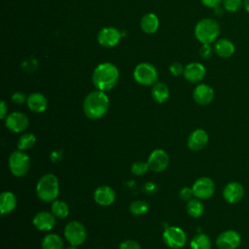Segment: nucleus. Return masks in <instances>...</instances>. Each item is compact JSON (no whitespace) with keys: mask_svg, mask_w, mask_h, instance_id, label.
Segmentation results:
<instances>
[{"mask_svg":"<svg viewBox=\"0 0 249 249\" xmlns=\"http://www.w3.org/2000/svg\"><path fill=\"white\" fill-rule=\"evenodd\" d=\"M220 34V26L213 18H202L195 27V36L201 44H211Z\"/></svg>","mask_w":249,"mask_h":249,"instance_id":"nucleus-4","label":"nucleus"},{"mask_svg":"<svg viewBox=\"0 0 249 249\" xmlns=\"http://www.w3.org/2000/svg\"><path fill=\"white\" fill-rule=\"evenodd\" d=\"M28 124L29 121L27 116L21 112H12L8 114L5 119L6 127L16 133H19L25 130Z\"/></svg>","mask_w":249,"mask_h":249,"instance_id":"nucleus-13","label":"nucleus"},{"mask_svg":"<svg viewBox=\"0 0 249 249\" xmlns=\"http://www.w3.org/2000/svg\"><path fill=\"white\" fill-rule=\"evenodd\" d=\"M34 227L42 231H49L55 226V216L52 212L41 211L33 217Z\"/></svg>","mask_w":249,"mask_h":249,"instance_id":"nucleus-16","label":"nucleus"},{"mask_svg":"<svg viewBox=\"0 0 249 249\" xmlns=\"http://www.w3.org/2000/svg\"><path fill=\"white\" fill-rule=\"evenodd\" d=\"M59 194V182L53 173L44 174L36 185V195L44 202H53Z\"/></svg>","mask_w":249,"mask_h":249,"instance_id":"nucleus-3","label":"nucleus"},{"mask_svg":"<svg viewBox=\"0 0 249 249\" xmlns=\"http://www.w3.org/2000/svg\"><path fill=\"white\" fill-rule=\"evenodd\" d=\"M42 249H63L62 238L56 233H49L42 240Z\"/></svg>","mask_w":249,"mask_h":249,"instance_id":"nucleus-25","label":"nucleus"},{"mask_svg":"<svg viewBox=\"0 0 249 249\" xmlns=\"http://www.w3.org/2000/svg\"><path fill=\"white\" fill-rule=\"evenodd\" d=\"M36 143V137L32 133H24L19 136L18 140V149L26 151L31 149Z\"/></svg>","mask_w":249,"mask_h":249,"instance_id":"nucleus-29","label":"nucleus"},{"mask_svg":"<svg viewBox=\"0 0 249 249\" xmlns=\"http://www.w3.org/2000/svg\"><path fill=\"white\" fill-rule=\"evenodd\" d=\"M11 100L15 103V104H18V105H21L23 103H25L27 101V96L21 92V91H17L15 93L12 94L11 96Z\"/></svg>","mask_w":249,"mask_h":249,"instance_id":"nucleus-33","label":"nucleus"},{"mask_svg":"<svg viewBox=\"0 0 249 249\" xmlns=\"http://www.w3.org/2000/svg\"><path fill=\"white\" fill-rule=\"evenodd\" d=\"M149 168L155 172H161L169 164V156L162 149H156L151 152L147 160Z\"/></svg>","mask_w":249,"mask_h":249,"instance_id":"nucleus-12","label":"nucleus"},{"mask_svg":"<svg viewBox=\"0 0 249 249\" xmlns=\"http://www.w3.org/2000/svg\"><path fill=\"white\" fill-rule=\"evenodd\" d=\"M240 243L241 236L234 230H227L216 238V246L219 249H236Z\"/></svg>","mask_w":249,"mask_h":249,"instance_id":"nucleus-10","label":"nucleus"},{"mask_svg":"<svg viewBox=\"0 0 249 249\" xmlns=\"http://www.w3.org/2000/svg\"><path fill=\"white\" fill-rule=\"evenodd\" d=\"M8 163L10 171L16 177H23L30 169V158L21 150L12 152L9 157Z\"/></svg>","mask_w":249,"mask_h":249,"instance_id":"nucleus-5","label":"nucleus"},{"mask_svg":"<svg viewBox=\"0 0 249 249\" xmlns=\"http://www.w3.org/2000/svg\"><path fill=\"white\" fill-rule=\"evenodd\" d=\"M213 53V49L210 47L209 44H202V46L199 49V54L202 58L207 59L212 56Z\"/></svg>","mask_w":249,"mask_h":249,"instance_id":"nucleus-35","label":"nucleus"},{"mask_svg":"<svg viewBox=\"0 0 249 249\" xmlns=\"http://www.w3.org/2000/svg\"><path fill=\"white\" fill-rule=\"evenodd\" d=\"M8 116V108L5 103V101L0 102V118L2 120H5L6 117Z\"/></svg>","mask_w":249,"mask_h":249,"instance_id":"nucleus-41","label":"nucleus"},{"mask_svg":"<svg viewBox=\"0 0 249 249\" xmlns=\"http://www.w3.org/2000/svg\"><path fill=\"white\" fill-rule=\"evenodd\" d=\"M244 196V187L239 182H230L228 183L223 190L224 199L231 203L234 204L239 202Z\"/></svg>","mask_w":249,"mask_h":249,"instance_id":"nucleus-14","label":"nucleus"},{"mask_svg":"<svg viewBox=\"0 0 249 249\" xmlns=\"http://www.w3.org/2000/svg\"><path fill=\"white\" fill-rule=\"evenodd\" d=\"M208 140H209L208 133L202 128H197L192 131L191 134L189 135L187 140V145L190 150L194 152H197L202 150L207 145Z\"/></svg>","mask_w":249,"mask_h":249,"instance_id":"nucleus-15","label":"nucleus"},{"mask_svg":"<svg viewBox=\"0 0 249 249\" xmlns=\"http://www.w3.org/2000/svg\"><path fill=\"white\" fill-rule=\"evenodd\" d=\"M120 73L116 65L104 62L95 67L92 73V84L96 89L102 91L111 90L116 87Z\"/></svg>","mask_w":249,"mask_h":249,"instance_id":"nucleus-2","label":"nucleus"},{"mask_svg":"<svg viewBox=\"0 0 249 249\" xmlns=\"http://www.w3.org/2000/svg\"><path fill=\"white\" fill-rule=\"evenodd\" d=\"M124 35V33H122L119 29L116 27L108 26L102 28L97 35V41L98 43L105 47V48H111L115 47L121 40V38Z\"/></svg>","mask_w":249,"mask_h":249,"instance_id":"nucleus-11","label":"nucleus"},{"mask_svg":"<svg viewBox=\"0 0 249 249\" xmlns=\"http://www.w3.org/2000/svg\"><path fill=\"white\" fill-rule=\"evenodd\" d=\"M186 210L188 214L193 218H198L200 217L204 212V205L199 198H192L189 201H187Z\"/></svg>","mask_w":249,"mask_h":249,"instance_id":"nucleus-26","label":"nucleus"},{"mask_svg":"<svg viewBox=\"0 0 249 249\" xmlns=\"http://www.w3.org/2000/svg\"><path fill=\"white\" fill-rule=\"evenodd\" d=\"M158 71L156 67L148 62H142L136 65L133 71L134 80L142 86H152L157 83Z\"/></svg>","mask_w":249,"mask_h":249,"instance_id":"nucleus-6","label":"nucleus"},{"mask_svg":"<svg viewBox=\"0 0 249 249\" xmlns=\"http://www.w3.org/2000/svg\"><path fill=\"white\" fill-rule=\"evenodd\" d=\"M152 97L158 103L165 102L169 97V89L168 87L160 82H157L153 85L152 88Z\"/></svg>","mask_w":249,"mask_h":249,"instance_id":"nucleus-24","label":"nucleus"},{"mask_svg":"<svg viewBox=\"0 0 249 249\" xmlns=\"http://www.w3.org/2000/svg\"><path fill=\"white\" fill-rule=\"evenodd\" d=\"M191 249H211L210 237L205 233L195 235L190 242Z\"/></svg>","mask_w":249,"mask_h":249,"instance_id":"nucleus-27","label":"nucleus"},{"mask_svg":"<svg viewBox=\"0 0 249 249\" xmlns=\"http://www.w3.org/2000/svg\"><path fill=\"white\" fill-rule=\"evenodd\" d=\"M52 213L58 219H64L69 215L68 204L63 200L55 199L52 203Z\"/></svg>","mask_w":249,"mask_h":249,"instance_id":"nucleus-28","label":"nucleus"},{"mask_svg":"<svg viewBox=\"0 0 249 249\" xmlns=\"http://www.w3.org/2000/svg\"><path fill=\"white\" fill-rule=\"evenodd\" d=\"M223 7L231 13L237 12L243 6V0H223Z\"/></svg>","mask_w":249,"mask_h":249,"instance_id":"nucleus-32","label":"nucleus"},{"mask_svg":"<svg viewBox=\"0 0 249 249\" xmlns=\"http://www.w3.org/2000/svg\"><path fill=\"white\" fill-rule=\"evenodd\" d=\"M51 160H52V161H54V162H56V161H59L61 159H62V157H63V154H62V151H60V150H54V151H53L52 153H51Z\"/></svg>","mask_w":249,"mask_h":249,"instance_id":"nucleus-40","label":"nucleus"},{"mask_svg":"<svg viewBox=\"0 0 249 249\" xmlns=\"http://www.w3.org/2000/svg\"><path fill=\"white\" fill-rule=\"evenodd\" d=\"M160 25V20L158 17L153 13H148L144 15L140 21V26L142 30L147 34L155 33Z\"/></svg>","mask_w":249,"mask_h":249,"instance_id":"nucleus-23","label":"nucleus"},{"mask_svg":"<svg viewBox=\"0 0 249 249\" xmlns=\"http://www.w3.org/2000/svg\"><path fill=\"white\" fill-rule=\"evenodd\" d=\"M205 67L199 62H191L184 68V78L190 83H198L205 76Z\"/></svg>","mask_w":249,"mask_h":249,"instance_id":"nucleus-19","label":"nucleus"},{"mask_svg":"<svg viewBox=\"0 0 249 249\" xmlns=\"http://www.w3.org/2000/svg\"><path fill=\"white\" fill-rule=\"evenodd\" d=\"M17 196L10 191L2 192L0 195V211L2 215L9 214L16 209Z\"/></svg>","mask_w":249,"mask_h":249,"instance_id":"nucleus-22","label":"nucleus"},{"mask_svg":"<svg viewBox=\"0 0 249 249\" xmlns=\"http://www.w3.org/2000/svg\"><path fill=\"white\" fill-rule=\"evenodd\" d=\"M184 68L183 65L179 62H174L170 65L169 67V71L173 76H179L180 74H182L184 72Z\"/></svg>","mask_w":249,"mask_h":249,"instance_id":"nucleus-37","label":"nucleus"},{"mask_svg":"<svg viewBox=\"0 0 249 249\" xmlns=\"http://www.w3.org/2000/svg\"><path fill=\"white\" fill-rule=\"evenodd\" d=\"M200 2L208 8H216L223 2V0H200Z\"/></svg>","mask_w":249,"mask_h":249,"instance_id":"nucleus-39","label":"nucleus"},{"mask_svg":"<svg viewBox=\"0 0 249 249\" xmlns=\"http://www.w3.org/2000/svg\"><path fill=\"white\" fill-rule=\"evenodd\" d=\"M194 100L199 105H208L214 99L213 89L206 84L197 85L193 91Z\"/></svg>","mask_w":249,"mask_h":249,"instance_id":"nucleus-18","label":"nucleus"},{"mask_svg":"<svg viewBox=\"0 0 249 249\" xmlns=\"http://www.w3.org/2000/svg\"><path fill=\"white\" fill-rule=\"evenodd\" d=\"M78 246H74V245H70V246H68L66 249H78L77 248Z\"/></svg>","mask_w":249,"mask_h":249,"instance_id":"nucleus-43","label":"nucleus"},{"mask_svg":"<svg viewBox=\"0 0 249 249\" xmlns=\"http://www.w3.org/2000/svg\"><path fill=\"white\" fill-rule=\"evenodd\" d=\"M243 7L245 11L249 13V0H243Z\"/></svg>","mask_w":249,"mask_h":249,"instance_id":"nucleus-42","label":"nucleus"},{"mask_svg":"<svg viewBox=\"0 0 249 249\" xmlns=\"http://www.w3.org/2000/svg\"><path fill=\"white\" fill-rule=\"evenodd\" d=\"M22 67L28 72H33L37 68V60L34 58H29L23 62Z\"/></svg>","mask_w":249,"mask_h":249,"instance_id":"nucleus-38","label":"nucleus"},{"mask_svg":"<svg viewBox=\"0 0 249 249\" xmlns=\"http://www.w3.org/2000/svg\"><path fill=\"white\" fill-rule=\"evenodd\" d=\"M162 240L167 247L180 249L187 243V234L181 228L171 226L164 230L162 233Z\"/></svg>","mask_w":249,"mask_h":249,"instance_id":"nucleus-8","label":"nucleus"},{"mask_svg":"<svg viewBox=\"0 0 249 249\" xmlns=\"http://www.w3.org/2000/svg\"><path fill=\"white\" fill-rule=\"evenodd\" d=\"M93 199L101 206H109L114 203L116 199V193L111 187L103 185L96 188L93 193Z\"/></svg>","mask_w":249,"mask_h":249,"instance_id":"nucleus-17","label":"nucleus"},{"mask_svg":"<svg viewBox=\"0 0 249 249\" xmlns=\"http://www.w3.org/2000/svg\"><path fill=\"white\" fill-rule=\"evenodd\" d=\"M27 106L30 111L34 113H42L48 107V100L46 96L40 92H32L27 96Z\"/></svg>","mask_w":249,"mask_h":249,"instance_id":"nucleus-20","label":"nucleus"},{"mask_svg":"<svg viewBox=\"0 0 249 249\" xmlns=\"http://www.w3.org/2000/svg\"><path fill=\"white\" fill-rule=\"evenodd\" d=\"M119 249H142L140 244L138 242H136L135 240H131V239H127L123 241L120 246Z\"/></svg>","mask_w":249,"mask_h":249,"instance_id":"nucleus-34","label":"nucleus"},{"mask_svg":"<svg viewBox=\"0 0 249 249\" xmlns=\"http://www.w3.org/2000/svg\"><path fill=\"white\" fill-rule=\"evenodd\" d=\"M214 52L215 53L223 58H228L231 57L234 52H235V47L231 41L226 38L219 39L215 42L214 45Z\"/></svg>","mask_w":249,"mask_h":249,"instance_id":"nucleus-21","label":"nucleus"},{"mask_svg":"<svg viewBox=\"0 0 249 249\" xmlns=\"http://www.w3.org/2000/svg\"><path fill=\"white\" fill-rule=\"evenodd\" d=\"M179 196L180 197L185 200V201H189L190 199L193 198L194 196V192H193V189L192 188H189V187H184L181 189L180 193H179Z\"/></svg>","mask_w":249,"mask_h":249,"instance_id":"nucleus-36","label":"nucleus"},{"mask_svg":"<svg viewBox=\"0 0 249 249\" xmlns=\"http://www.w3.org/2000/svg\"><path fill=\"white\" fill-rule=\"evenodd\" d=\"M64 237L70 245H82L87 239V230L81 222L71 221L64 228Z\"/></svg>","mask_w":249,"mask_h":249,"instance_id":"nucleus-7","label":"nucleus"},{"mask_svg":"<svg viewBox=\"0 0 249 249\" xmlns=\"http://www.w3.org/2000/svg\"><path fill=\"white\" fill-rule=\"evenodd\" d=\"M148 169H150L149 165H148V162L147 161H142V160H137V161L133 162L131 164V167H130L131 172L136 176L144 175L148 171Z\"/></svg>","mask_w":249,"mask_h":249,"instance_id":"nucleus-31","label":"nucleus"},{"mask_svg":"<svg viewBox=\"0 0 249 249\" xmlns=\"http://www.w3.org/2000/svg\"><path fill=\"white\" fill-rule=\"evenodd\" d=\"M192 189L195 197L199 198L201 200L208 199L215 193V183L211 178L203 176L199 177L195 181Z\"/></svg>","mask_w":249,"mask_h":249,"instance_id":"nucleus-9","label":"nucleus"},{"mask_svg":"<svg viewBox=\"0 0 249 249\" xmlns=\"http://www.w3.org/2000/svg\"><path fill=\"white\" fill-rule=\"evenodd\" d=\"M129 211L135 216L144 215L149 211V204L144 200H134L129 204Z\"/></svg>","mask_w":249,"mask_h":249,"instance_id":"nucleus-30","label":"nucleus"},{"mask_svg":"<svg viewBox=\"0 0 249 249\" xmlns=\"http://www.w3.org/2000/svg\"><path fill=\"white\" fill-rule=\"evenodd\" d=\"M109 97L102 90H93L84 99L83 110L89 120H98L104 117L109 110Z\"/></svg>","mask_w":249,"mask_h":249,"instance_id":"nucleus-1","label":"nucleus"}]
</instances>
